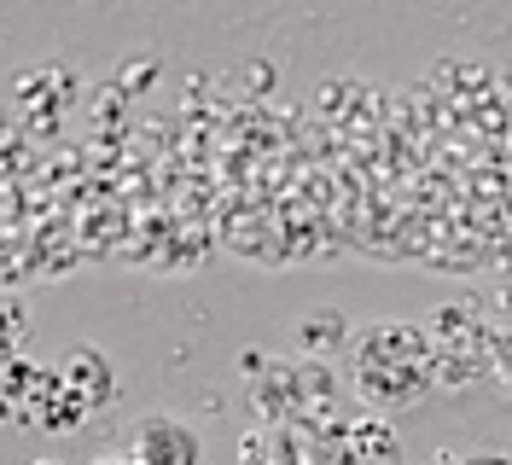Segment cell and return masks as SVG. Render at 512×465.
<instances>
[{
  "label": "cell",
  "mask_w": 512,
  "mask_h": 465,
  "mask_svg": "<svg viewBox=\"0 0 512 465\" xmlns=\"http://www.w3.org/2000/svg\"><path fill=\"white\" fill-rule=\"evenodd\" d=\"M437 384L431 338L408 320H379L355 343V390L373 407H414Z\"/></svg>",
  "instance_id": "6da1fadb"
},
{
  "label": "cell",
  "mask_w": 512,
  "mask_h": 465,
  "mask_svg": "<svg viewBox=\"0 0 512 465\" xmlns=\"http://www.w3.org/2000/svg\"><path fill=\"white\" fill-rule=\"evenodd\" d=\"M128 460L134 465H198V431L175 413H152L140 419V431L128 442Z\"/></svg>",
  "instance_id": "7a4b0ae2"
},
{
  "label": "cell",
  "mask_w": 512,
  "mask_h": 465,
  "mask_svg": "<svg viewBox=\"0 0 512 465\" xmlns=\"http://www.w3.org/2000/svg\"><path fill=\"white\" fill-rule=\"evenodd\" d=\"M18 419L35 425V431H70V425L88 419V407H82V396L59 378V367H41L35 390L24 396V407H18Z\"/></svg>",
  "instance_id": "3957f363"
},
{
  "label": "cell",
  "mask_w": 512,
  "mask_h": 465,
  "mask_svg": "<svg viewBox=\"0 0 512 465\" xmlns=\"http://www.w3.org/2000/svg\"><path fill=\"white\" fill-rule=\"evenodd\" d=\"M53 367H59V378L76 390V396H82V407H88V413H99V407L117 402V372H111V361L99 355L94 343H76V349H64Z\"/></svg>",
  "instance_id": "277c9868"
},
{
  "label": "cell",
  "mask_w": 512,
  "mask_h": 465,
  "mask_svg": "<svg viewBox=\"0 0 512 465\" xmlns=\"http://www.w3.org/2000/svg\"><path fill=\"white\" fill-rule=\"evenodd\" d=\"M344 454H350V465H396L402 460V436H396L390 419L361 413V419L344 425Z\"/></svg>",
  "instance_id": "5b68a950"
},
{
  "label": "cell",
  "mask_w": 512,
  "mask_h": 465,
  "mask_svg": "<svg viewBox=\"0 0 512 465\" xmlns=\"http://www.w3.org/2000/svg\"><path fill=\"white\" fill-rule=\"evenodd\" d=\"M18 343H24V303L0 297V367L18 361Z\"/></svg>",
  "instance_id": "8992f818"
},
{
  "label": "cell",
  "mask_w": 512,
  "mask_h": 465,
  "mask_svg": "<svg viewBox=\"0 0 512 465\" xmlns=\"http://www.w3.org/2000/svg\"><path fill=\"white\" fill-rule=\"evenodd\" d=\"M425 465H512V460L495 454V448H478V454H454V448H443V454H431Z\"/></svg>",
  "instance_id": "52a82bcc"
},
{
  "label": "cell",
  "mask_w": 512,
  "mask_h": 465,
  "mask_svg": "<svg viewBox=\"0 0 512 465\" xmlns=\"http://www.w3.org/2000/svg\"><path fill=\"white\" fill-rule=\"evenodd\" d=\"M338 343V314H315V320H309V326H303V343Z\"/></svg>",
  "instance_id": "ba28073f"
},
{
  "label": "cell",
  "mask_w": 512,
  "mask_h": 465,
  "mask_svg": "<svg viewBox=\"0 0 512 465\" xmlns=\"http://www.w3.org/2000/svg\"><path fill=\"white\" fill-rule=\"evenodd\" d=\"M94 465H134L128 454H105V460H94Z\"/></svg>",
  "instance_id": "9c48e42d"
},
{
  "label": "cell",
  "mask_w": 512,
  "mask_h": 465,
  "mask_svg": "<svg viewBox=\"0 0 512 465\" xmlns=\"http://www.w3.org/2000/svg\"><path fill=\"white\" fill-rule=\"evenodd\" d=\"M30 465H64V460H30Z\"/></svg>",
  "instance_id": "30bf717a"
}]
</instances>
